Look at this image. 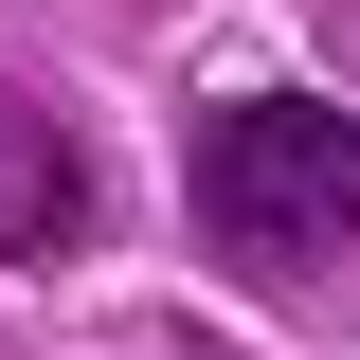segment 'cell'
<instances>
[{
  "mask_svg": "<svg viewBox=\"0 0 360 360\" xmlns=\"http://www.w3.org/2000/svg\"><path fill=\"white\" fill-rule=\"evenodd\" d=\"M180 198H198V252L252 270V288L360 270V127L324 90H234L198 127V162H180Z\"/></svg>",
  "mask_w": 360,
  "mask_h": 360,
  "instance_id": "cell-1",
  "label": "cell"
},
{
  "mask_svg": "<svg viewBox=\"0 0 360 360\" xmlns=\"http://www.w3.org/2000/svg\"><path fill=\"white\" fill-rule=\"evenodd\" d=\"M90 234V162H72V127H54L37 90H0V270H54Z\"/></svg>",
  "mask_w": 360,
  "mask_h": 360,
  "instance_id": "cell-2",
  "label": "cell"
}]
</instances>
